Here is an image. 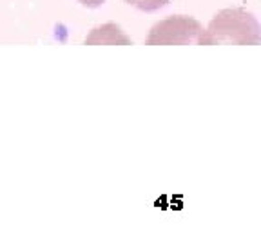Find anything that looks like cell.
<instances>
[{
    "label": "cell",
    "mask_w": 261,
    "mask_h": 245,
    "mask_svg": "<svg viewBox=\"0 0 261 245\" xmlns=\"http://www.w3.org/2000/svg\"><path fill=\"white\" fill-rule=\"evenodd\" d=\"M240 44L257 45L259 44V24L250 13L243 9H223L218 13L203 29L196 44Z\"/></svg>",
    "instance_id": "1"
},
{
    "label": "cell",
    "mask_w": 261,
    "mask_h": 245,
    "mask_svg": "<svg viewBox=\"0 0 261 245\" xmlns=\"http://www.w3.org/2000/svg\"><path fill=\"white\" fill-rule=\"evenodd\" d=\"M203 26L192 16L176 15L169 16L165 20L152 26L149 37H147V45H185L198 42Z\"/></svg>",
    "instance_id": "2"
},
{
    "label": "cell",
    "mask_w": 261,
    "mask_h": 245,
    "mask_svg": "<svg viewBox=\"0 0 261 245\" xmlns=\"http://www.w3.org/2000/svg\"><path fill=\"white\" fill-rule=\"evenodd\" d=\"M86 44H130V38H127L116 24H106L93 29Z\"/></svg>",
    "instance_id": "3"
},
{
    "label": "cell",
    "mask_w": 261,
    "mask_h": 245,
    "mask_svg": "<svg viewBox=\"0 0 261 245\" xmlns=\"http://www.w3.org/2000/svg\"><path fill=\"white\" fill-rule=\"evenodd\" d=\"M127 4L135 6V8H138L140 11H158V9H162L163 6H167L171 0H125Z\"/></svg>",
    "instance_id": "4"
},
{
    "label": "cell",
    "mask_w": 261,
    "mask_h": 245,
    "mask_svg": "<svg viewBox=\"0 0 261 245\" xmlns=\"http://www.w3.org/2000/svg\"><path fill=\"white\" fill-rule=\"evenodd\" d=\"M82 6H86V8H100V6L106 2V0H78Z\"/></svg>",
    "instance_id": "5"
}]
</instances>
